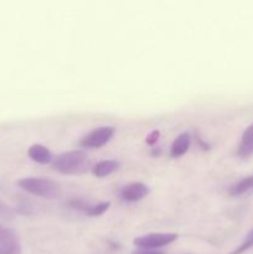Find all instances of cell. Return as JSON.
<instances>
[{"instance_id": "obj_1", "label": "cell", "mask_w": 253, "mask_h": 254, "mask_svg": "<svg viewBox=\"0 0 253 254\" xmlns=\"http://www.w3.org/2000/svg\"><path fill=\"white\" fill-rule=\"evenodd\" d=\"M91 165L88 155L82 150H72L60 154L52 160V168L63 175H79Z\"/></svg>"}, {"instance_id": "obj_2", "label": "cell", "mask_w": 253, "mask_h": 254, "mask_svg": "<svg viewBox=\"0 0 253 254\" xmlns=\"http://www.w3.org/2000/svg\"><path fill=\"white\" fill-rule=\"evenodd\" d=\"M17 185L26 192L42 198H54L60 192L59 184L47 178H36V176L22 178L17 181Z\"/></svg>"}, {"instance_id": "obj_3", "label": "cell", "mask_w": 253, "mask_h": 254, "mask_svg": "<svg viewBox=\"0 0 253 254\" xmlns=\"http://www.w3.org/2000/svg\"><path fill=\"white\" fill-rule=\"evenodd\" d=\"M178 240L176 233H148L139 236L134 240V246L139 250L156 251L158 248L166 247Z\"/></svg>"}, {"instance_id": "obj_4", "label": "cell", "mask_w": 253, "mask_h": 254, "mask_svg": "<svg viewBox=\"0 0 253 254\" xmlns=\"http://www.w3.org/2000/svg\"><path fill=\"white\" fill-rule=\"evenodd\" d=\"M114 133H116V128L114 127H99V128L92 130L91 133L87 134L82 139L81 145L83 148L98 149L101 146L106 145L113 138Z\"/></svg>"}, {"instance_id": "obj_5", "label": "cell", "mask_w": 253, "mask_h": 254, "mask_svg": "<svg viewBox=\"0 0 253 254\" xmlns=\"http://www.w3.org/2000/svg\"><path fill=\"white\" fill-rule=\"evenodd\" d=\"M0 254H22L21 242L14 230L0 225Z\"/></svg>"}, {"instance_id": "obj_6", "label": "cell", "mask_w": 253, "mask_h": 254, "mask_svg": "<svg viewBox=\"0 0 253 254\" xmlns=\"http://www.w3.org/2000/svg\"><path fill=\"white\" fill-rule=\"evenodd\" d=\"M149 188L143 183H133L126 185L122 190L121 196L126 202H136V201L143 200L145 196H148Z\"/></svg>"}, {"instance_id": "obj_7", "label": "cell", "mask_w": 253, "mask_h": 254, "mask_svg": "<svg viewBox=\"0 0 253 254\" xmlns=\"http://www.w3.org/2000/svg\"><path fill=\"white\" fill-rule=\"evenodd\" d=\"M237 155L242 159H247L253 155V123L246 128L241 136V141L237 148Z\"/></svg>"}, {"instance_id": "obj_8", "label": "cell", "mask_w": 253, "mask_h": 254, "mask_svg": "<svg viewBox=\"0 0 253 254\" xmlns=\"http://www.w3.org/2000/svg\"><path fill=\"white\" fill-rule=\"evenodd\" d=\"M27 155L32 161L37 164H42V165L52 163V160H54L51 151L46 146L41 145V144H34V145L30 146L29 150H27Z\"/></svg>"}, {"instance_id": "obj_9", "label": "cell", "mask_w": 253, "mask_h": 254, "mask_svg": "<svg viewBox=\"0 0 253 254\" xmlns=\"http://www.w3.org/2000/svg\"><path fill=\"white\" fill-rule=\"evenodd\" d=\"M191 145V136L189 133H183L178 135L174 140L173 145H171L170 154L173 158H180V156L185 155L189 151Z\"/></svg>"}, {"instance_id": "obj_10", "label": "cell", "mask_w": 253, "mask_h": 254, "mask_svg": "<svg viewBox=\"0 0 253 254\" xmlns=\"http://www.w3.org/2000/svg\"><path fill=\"white\" fill-rule=\"evenodd\" d=\"M118 169L119 163L117 160H102L92 168V173L97 178H106V176L116 173Z\"/></svg>"}, {"instance_id": "obj_11", "label": "cell", "mask_w": 253, "mask_h": 254, "mask_svg": "<svg viewBox=\"0 0 253 254\" xmlns=\"http://www.w3.org/2000/svg\"><path fill=\"white\" fill-rule=\"evenodd\" d=\"M251 189H253V175L246 176V178L241 179L240 181L233 184L228 190V193L231 196H241L250 191Z\"/></svg>"}, {"instance_id": "obj_12", "label": "cell", "mask_w": 253, "mask_h": 254, "mask_svg": "<svg viewBox=\"0 0 253 254\" xmlns=\"http://www.w3.org/2000/svg\"><path fill=\"white\" fill-rule=\"evenodd\" d=\"M109 206H111V202H109V201H107V202H99L97 203V205H91V203H89L86 207V210H84V213H86L87 216L96 217V216H101L103 215L104 212H107Z\"/></svg>"}, {"instance_id": "obj_13", "label": "cell", "mask_w": 253, "mask_h": 254, "mask_svg": "<svg viewBox=\"0 0 253 254\" xmlns=\"http://www.w3.org/2000/svg\"><path fill=\"white\" fill-rule=\"evenodd\" d=\"M251 247H253V228L247 233V236L245 237V241L242 242V245L238 246V247L236 248V250L231 254H242L247 250H250Z\"/></svg>"}, {"instance_id": "obj_14", "label": "cell", "mask_w": 253, "mask_h": 254, "mask_svg": "<svg viewBox=\"0 0 253 254\" xmlns=\"http://www.w3.org/2000/svg\"><path fill=\"white\" fill-rule=\"evenodd\" d=\"M12 216V210L6 205V203L2 202L0 200V217H4V218H9Z\"/></svg>"}, {"instance_id": "obj_15", "label": "cell", "mask_w": 253, "mask_h": 254, "mask_svg": "<svg viewBox=\"0 0 253 254\" xmlns=\"http://www.w3.org/2000/svg\"><path fill=\"white\" fill-rule=\"evenodd\" d=\"M159 136H160V131L153 130L148 136H146V143H148L149 145H154V144L158 143Z\"/></svg>"}, {"instance_id": "obj_16", "label": "cell", "mask_w": 253, "mask_h": 254, "mask_svg": "<svg viewBox=\"0 0 253 254\" xmlns=\"http://www.w3.org/2000/svg\"><path fill=\"white\" fill-rule=\"evenodd\" d=\"M130 254H164V252L160 251H151V250H136Z\"/></svg>"}]
</instances>
